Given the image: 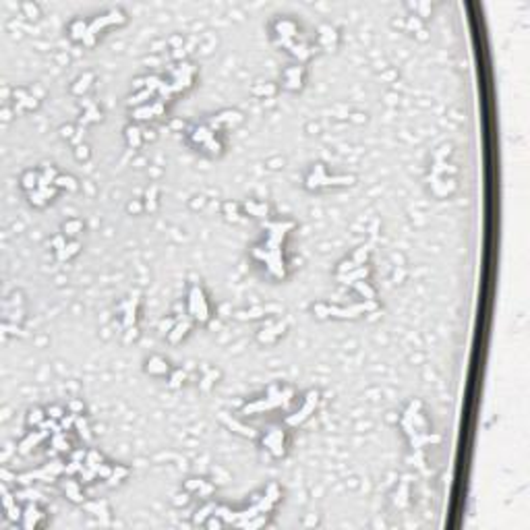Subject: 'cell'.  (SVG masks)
I'll list each match as a JSON object with an SVG mask.
<instances>
[{"label": "cell", "instance_id": "1", "mask_svg": "<svg viewBox=\"0 0 530 530\" xmlns=\"http://www.w3.org/2000/svg\"><path fill=\"white\" fill-rule=\"evenodd\" d=\"M379 304L377 300H365V302H358V304H352V306H331V304H323V302H317L313 304V313L319 317V319H327V317H333V319H356L365 313H377Z\"/></svg>", "mask_w": 530, "mask_h": 530}, {"label": "cell", "instance_id": "2", "mask_svg": "<svg viewBox=\"0 0 530 530\" xmlns=\"http://www.w3.org/2000/svg\"><path fill=\"white\" fill-rule=\"evenodd\" d=\"M187 315L193 319V321H199V323H207L209 321V302L205 298V292L203 288L193 282L191 286V292H189V298H187Z\"/></svg>", "mask_w": 530, "mask_h": 530}, {"label": "cell", "instance_id": "3", "mask_svg": "<svg viewBox=\"0 0 530 530\" xmlns=\"http://www.w3.org/2000/svg\"><path fill=\"white\" fill-rule=\"evenodd\" d=\"M124 21H127V15L120 10V8H112L110 12H106V15L102 17H95L91 23H89V29H87V35L85 39H83V44L85 46H93L95 44V37L100 31H104L106 27H114V25H122Z\"/></svg>", "mask_w": 530, "mask_h": 530}, {"label": "cell", "instance_id": "4", "mask_svg": "<svg viewBox=\"0 0 530 530\" xmlns=\"http://www.w3.org/2000/svg\"><path fill=\"white\" fill-rule=\"evenodd\" d=\"M354 185V176H327L323 164H317L313 172L306 176V189H321V187H346Z\"/></svg>", "mask_w": 530, "mask_h": 530}, {"label": "cell", "instance_id": "5", "mask_svg": "<svg viewBox=\"0 0 530 530\" xmlns=\"http://www.w3.org/2000/svg\"><path fill=\"white\" fill-rule=\"evenodd\" d=\"M319 400H321V394H319L317 389H311V392L306 394V398H304V402H302V406H300L294 414H290V416L286 418V423H288L290 427L302 425L311 414H315V410H317V406H319Z\"/></svg>", "mask_w": 530, "mask_h": 530}, {"label": "cell", "instance_id": "6", "mask_svg": "<svg viewBox=\"0 0 530 530\" xmlns=\"http://www.w3.org/2000/svg\"><path fill=\"white\" fill-rule=\"evenodd\" d=\"M261 443L271 452L273 458H282L286 454V435H284V431H280V429L267 431V433L261 437Z\"/></svg>", "mask_w": 530, "mask_h": 530}, {"label": "cell", "instance_id": "7", "mask_svg": "<svg viewBox=\"0 0 530 530\" xmlns=\"http://www.w3.org/2000/svg\"><path fill=\"white\" fill-rule=\"evenodd\" d=\"M304 83V66L300 64H292L284 71V79H282V87L288 91H300Z\"/></svg>", "mask_w": 530, "mask_h": 530}, {"label": "cell", "instance_id": "8", "mask_svg": "<svg viewBox=\"0 0 530 530\" xmlns=\"http://www.w3.org/2000/svg\"><path fill=\"white\" fill-rule=\"evenodd\" d=\"M137 306H139V292H135V294L129 300H124L122 304H118V309L122 311V329L124 331L137 325Z\"/></svg>", "mask_w": 530, "mask_h": 530}, {"label": "cell", "instance_id": "9", "mask_svg": "<svg viewBox=\"0 0 530 530\" xmlns=\"http://www.w3.org/2000/svg\"><path fill=\"white\" fill-rule=\"evenodd\" d=\"M286 327H288V321H277V323L269 321V323H265L263 329H259L257 340L261 344H273V342H277V338L286 333Z\"/></svg>", "mask_w": 530, "mask_h": 530}, {"label": "cell", "instance_id": "10", "mask_svg": "<svg viewBox=\"0 0 530 530\" xmlns=\"http://www.w3.org/2000/svg\"><path fill=\"white\" fill-rule=\"evenodd\" d=\"M271 313H284L282 306L277 304H257V306H251L247 311H239L234 317L236 319H259V317H265V315H271Z\"/></svg>", "mask_w": 530, "mask_h": 530}, {"label": "cell", "instance_id": "11", "mask_svg": "<svg viewBox=\"0 0 530 530\" xmlns=\"http://www.w3.org/2000/svg\"><path fill=\"white\" fill-rule=\"evenodd\" d=\"M46 518V514L41 512L37 506H35V501H29V506H27L25 510H23V518H21V526L25 528V530H31V528H35L41 520Z\"/></svg>", "mask_w": 530, "mask_h": 530}, {"label": "cell", "instance_id": "12", "mask_svg": "<svg viewBox=\"0 0 530 530\" xmlns=\"http://www.w3.org/2000/svg\"><path fill=\"white\" fill-rule=\"evenodd\" d=\"M319 46H321L323 50H336L338 46V31H336V27H331V25H321L319 27Z\"/></svg>", "mask_w": 530, "mask_h": 530}, {"label": "cell", "instance_id": "13", "mask_svg": "<svg viewBox=\"0 0 530 530\" xmlns=\"http://www.w3.org/2000/svg\"><path fill=\"white\" fill-rule=\"evenodd\" d=\"M48 435H50V431H46V429H39V427H37V431H31V433H29V435H27V437L21 441V445H19V454H23V456H25V454H29V452L35 448V445H37V443H41V441H44Z\"/></svg>", "mask_w": 530, "mask_h": 530}, {"label": "cell", "instance_id": "14", "mask_svg": "<svg viewBox=\"0 0 530 530\" xmlns=\"http://www.w3.org/2000/svg\"><path fill=\"white\" fill-rule=\"evenodd\" d=\"M220 418L222 421H224L226 425H228V429H232L234 433H239V435H243V437H249V439H257L259 437V433L255 429H251V427H245V425H241L239 421H234V418H230L228 416V412H220Z\"/></svg>", "mask_w": 530, "mask_h": 530}, {"label": "cell", "instance_id": "15", "mask_svg": "<svg viewBox=\"0 0 530 530\" xmlns=\"http://www.w3.org/2000/svg\"><path fill=\"white\" fill-rule=\"evenodd\" d=\"M145 371L149 375H158V377H162V375L170 373V365H168V360L162 358V356H151L147 360V365H145Z\"/></svg>", "mask_w": 530, "mask_h": 530}, {"label": "cell", "instance_id": "16", "mask_svg": "<svg viewBox=\"0 0 530 530\" xmlns=\"http://www.w3.org/2000/svg\"><path fill=\"white\" fill-rule=\"evenodd\" d=\"M62 491L66 493L68 499L75 501V504H85V497H83V493H81V485L77 481H73V479L62 481Z\"/></svg>", "mask_w": 530, "mask_h": 530}, {"label": "cell", "instance_id": "17", "mask_svg": "<svg viewBox=\"0 0 530 530\" xmlns=\"http://www.w3.org/2000/svg\"><path fill=\"white\" fill-rule=\"evenodd\" d=\"M87 29H89V23H85L83 19H77V21H73L71 23V37L75 39V41H83L85 39V35H87Z\"/></svg>", "mask_w": 530, "mask_h": 530}, {"label": "cell", "instance_id": "18", "mask_svg": "<svg viewBox=\"0 0 530 530\" xmlns=\"http://www.w3.org/2000/svg\"><path fill=\"white\" fill-rule=\"evenodd\" d=\"M85 108H87V112L81 116V120H79V124L81 127H85V124H89V122H95V120H102V112L100 110H97V106L95 104H91V102H85Z\"/></svg>", "mask_w": 530, "mask_h": 530}, {"label": "cell", "instance_id": "19", "mask_svg": "<svg viewBox=\"0 0 530 530\" xmlns=\"http://www.w3.org/2000/svg\"><path fill=\"white\" fill-rule=\"evenodd\" d=\"M83 508H85L89 514L97 516V518H104V520L108 518V514H110L106 501H91V504H83Z\"/></svg>", "mask_w": 530, "mask_h": 530}, {"label": "cell", "instance_id": "20", "mask_svg": "<svg viewBox=\"0 0 530 530\" xmlns=\"http://www.w3.org/2000/svg\"><path fill=\"white\" fill-rule=\"evenodd\" d=\"M245 209H247L251 216H255V218H267V214H269L267 203H257V201H247L245 203Z\"/></svg>", "mask_w": 530, "mask_h": 530}, {"label": "cell", "instance_id": "21", "mask_svg": "<svg viewBox=\"0 0 530 530\" xmlns=\"http://www.w3.org/2000/svg\"><path fill=\"white\" fill-rule=\"evenodd\" d=\"M37 185H39V172L27 170V172L23 174V178H21V187H23L27 193H31V191L37 189Z\"/></svg>", "mask_w": 530, "mask_h": 530}, {"label": "cell", "instance_id": "22", "mask_svg": "<svg viewBox=\"0 0 530 530\" xmlns=\"http://www.w3.org/2000/svg\"><path fill=\"white\" fill-rule=\"evenodd\" d=\"M93 79H95V77H93V73H85L83 77H79V79H77V83L73 85V93H75V95H83V93H85V91L91 87Z\"/></svg>", "mask_w": 530, "mask_h": 530}, {"label": "cell", "instance_id": "23", "mask_svg": "<svg viewBox=\"0 0 530 530\" xmlns=\"http://www.w3.org/2000/svg\"><path fill=\"white\" fill-rule=\"evenodd\" d=\"M46 418H48V412L39 410V408H33V410H29V414H27V425L37 429V427H41L46 423Z\"/></svg>", "mask_w": 530, "mask_h": 530}, {"label": "cell", "instance_id": "24", "mask_svg": "<svg viewBox=\"0 0 530 530\" xmlns=\"http://www.w3.org/2000/svg\"><path fill=\"white\" fill-rule=\"evenodd\" d=\"M79 249H81V245L79 243H66L62 249H58L56 251V257H58V261H64V259H71L73 255H77L79 253Z\"/></svg>", "mask_w": 530, "mask_h": 530}, {"label": "cell", "instance_id": "25", "mask_svg": "<svg viewBox=\"0 0 530 530\" xmlns=\"http://www.w3.org/2000/svg\"><path fill=\"white\" fill-rule=\"evenodd\" d=\"M50 445L54 450H58V452H68L71 448H68V441H66V435H64V431H56L52 437H50Z\"/></svg>", "mask_w": 530, "mask_h": 530}, {"label": "cell", "instance_id": "26", "mask_svg": "<svg viewBox=\"0 0 530 530\" xmlns=\"http://www.w3.org/2000/svg\"><path fill=\"white\" fill-rule=\"evenodd\" d=\"M127 141H129V147H133V149L141 147L143 133L139 131V127H127Z\"/></svg>", "mask_w": 530, "mask_h": 530}, {"label": "cell", "instance_id": "27", "mask_svg": "<svg viewBox=\"0 0 530 530\" xmlns=\"http://www.w3.org/2000/svg\"><path fill=\"white\" fill-rule=\"evenodd\" d=\"M129 472H131V468H127V466H114V468H112V474H110V477H108L106 481H108L110 487H114V485L120 483L122 479H127V477H129Z\"/></svg>", "mask_w": 530, "mask_h": 530}, {"label": "cell", "instance_id": "28", "mask_svg": "<svg viewBox=\"0 0 530 530\" xmlns=\"http://www.w3.org/2000/svg\"><path fill=\"white\" fill-rule=\"evenodd\" d=\"M220 377V371H214V369H205V377L201 379L199 387L203 389V392H209V387H212Z\"/></svg>", "mask_w": 530, "mask_h": 530}, {"label": "cell", "instance_id": "29", "mask_svg": "<svg viewBox=\"0 0 530 530\" xmlns=\"http://www.w3.org/2000/svg\"><path fill=\"white\" fill-rule=\"evenodd\" d=\"M62 230H64V236H77L83 230V222L81 220H68V222H64Z\"/></svg>", "mask_w": 530, "mask_h": 530}, {"label": "cell", "instance_id": "30", "mask_svg": "<svg viewBox=\"0 0 530 530\" xmlns=\"http://www.w3.org/2000/svg\"><path fill=\"white\" fill-rule=\"evenodd\" d=\"M54 187H58V189H68V191H77V180L73 176H58L56 180H54Z\"/></svg>", "mask_w": 530, "mask_h": 530}, {"label": "cell", "instance_id": "31", "mask_svg": "<svg viewBox=\"0 0 530 530\" xmlns=\"http://www.w3.org/2000/svg\"><path fill=\"white\" fill-rule=\"evenodd\" d=\"M156 207H158V189L151 187L145 193V209H149V212H156Z\"/></svg>", "mask_w": 530, "mask_h": 530}, {"label": "cell", "instance_id": "32", "mask_svg": "<svg viewBox=\"0 0 530 530\" xmlns=\"http://www.w3.org/2000/svg\"><path fill=\"white\" fill-rule=\"evenodd\" d=\"M75 427H77V431H79V435H81V437H85V439L91 437V433H89V425H87V418L83 416V414H77V418H75Z\"/></svg>", "mask_w": 530, "mask_h": 530}, {"label": "cell", "instance_id": "33", "mask_svg": "<svg viewBox=\"0 0 530 530\" xmlns=\"http://www.w3.org/2000/svg\"><path fill=\"white\" fill-rule=\"evenodd\" d=\"M214 512H216V506H214V504H207L205 508L197 510V516H195V524H203L205 518H209V516H212Z\"/></svg>", "mask_w": 530, "mask_h": 530}, {"label": "cell", "instance_id": "34", "mask_svg": "<svg viewBox=\"0 0 530 530\" xmlns=\"http://www.w3.org/2000/svg\"><path fill=\"white\" fill-rule=\"evenodd\" d=\"M176 321H178V317H168V319H162V321H160V325H158V329H160V333H162V336H168V333L172 331V327L176 325Z\"/></svg>", "mask_w": 530, "mask_h": 530}, {"label": "cell", "instance_id": "35", "mask_svg": "<svg viewBox=\"0 0 530 530\" xmlns=\"http://www.w3.org/2000/svg\"><path fill=\"white\" fill-rule=\"evenodd\" d=\"M185 379H187V373H185L183 369H176V371L172 373V377H170V387H172V389L180 387Z\"/></svg>", "mask_w": 530, "mask_h": 530}, {"label": "cell", "instance_id": "36", "mask_svg": "<svg viewBox=\"0 0 530 530\" xmlns=\"http://www.w3.org/2000/svg\"><path fill=\"white\" fill-rule=\"evenodd\" d=\"M203 485H205V481H201V479H191L185 483V491L187 493H199Z\"/></svg>", "mask_w": 530, "mask_h": 530}, {"label": "cell", "instance_id": "37", "mask_svg": "<svg viewBox=\"0 0 530 530\" xmlns=\"http://www.w3.org/2000/svg\"><path fill=\"white\" fill-rule=\"evenodd\" d=\"M23 12H25V17H29V19H35V17H39V8H37V4H33V2H23Z\"/></svg>", "mask_w": 530, "mask_h": 530}, {"label": "cell", "instance_id": "38", "mask_svg": "<svg viewBox=\"0 0 530 530\" xmlns=\"http://www.w3.org/2000/svg\"><path fill=\"white\" fill-rule=\"evenodd\" d=\"M224 214H226L228 220H234V222H236V220H239V205H236V203H230V201L224 203Z\"/></svg>", "mask_w": 530, "mask_h": 530}, {"label": "cell", "instance_id": "39", "mask_svg": "<svg viewBox=\"0 0 530 530\" xmlns=\"http://www.w3.org/2000/svg\"><path fill=\"white\" fill-rule=\"evenodd\" d=\"M46 412H48L50 418H54V421H62V418L66 416V410L62 406H50Z\"/></svg>", "mask_w": 530, "mask_h": 530}, {"label": "cell", "instance_id": "40", "mask_svg": "<svg viewBox=\"0 0 530 530\" xmlns=\"http://www.w3.org/2000/svg\"><path fill=\"white\" fill-rule=\"evenodd\" d=\"M75 156H77V160H87L89 158V145H85V143H79L77 147H75Z\"/></svg>", "mask_w": 530, "mask_h": 530}, {"label": "cell", "instance_id": "41", "mask_svg": "<svg viewBox=\"0 0 530 530\" xmlns=\"http://www.w3.org/2000/svg\"><path fill=\"white\" fill-rule=\"evenodd\" d=\"M253 93H255V95H273V93H275V85H269V83H265L263 87H253Z\"/></svg>", "mask_w": 530, "mask_h": 530}, {"label": "cell", "instance_id": "42", "mask_svg": "<svg viewBox=\"0 0 530 530\" xmlns=\"http://www.w3.org/2000/svg\"><path fill=\"white\" fill-rule=\"evenodd\" d=\"M143 209V205L141 203H137V201H133V203H129V212L131 214H139Z\"/></svg>", "mask_w": 530, "mask_h": 530}, {"label": "cell", "instance_id": "43", "mask_svg": "<svg viewBox=\"0 0 530 530\" xmlns=\"http://www.w3.org/2000/svg\"><path fill=\"white\" fill-rule=\"evenodd\" d=\"M71 410H73V414H79V412L83 410V404H81V402H77V400H75V402H71Z\"/></svg>", "mask_w": 530, "mask_h": 530}, {"label": "cell", "instance_id": "44", "mask_svg": "<svg viewBox=\"0 0 530 530\" xmlns=\"http://www.w3.org/2000/svg\"><path fill=\"white\" fill-rule=\"evenodd\" d=\"M62 137L73 139V137H75V135H73V127H62Z\"/></svg>", "mask_w": 530, "mask_h": 530}]
</instances>
